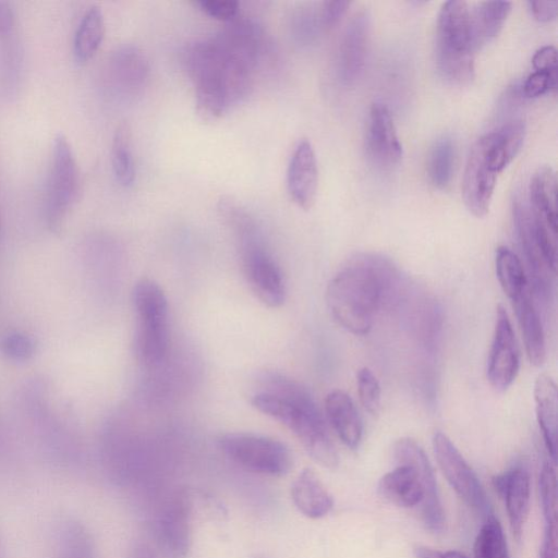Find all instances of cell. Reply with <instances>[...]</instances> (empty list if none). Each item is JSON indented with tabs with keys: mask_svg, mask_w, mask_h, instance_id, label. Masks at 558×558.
Listing matches in <instances>:
<instances>
[{
	"mask_svg": "<svg viewBox=\"0 0 558 558\" xmlns=\"http://www.w3.org/2000/svg\"><path fill=\"white\" fill-rule=\"evenodd\" d=\"M471 11L465 1L442 3L437 19L436 63L440 74L453 84L474 77Z\"/></svg>",
	"mask_w": 558,
	"mask_h": 558,
	"instance_id": "obj_6",
	"label": "cell"
},
{
	"mask_svg": "<svg viewBox=\"0 0 558 558\" xmlns=\"http://www.w3.org/2000/svg\"><path fill=\"white\" fill-rule=\"evenodd\" d=\"M366 151L376 165L390 168L402 158V145L391 113L386 105L374 102L368 114Z\"/></svg>",
	"mask_w": 558,
	"mask_h": 558,
	"instance_id": "obj_15",
	"label": "cell"
},
{
	"mask_svg": "<svg viewBox=\"0 0 558 558\" xmlns=\"http://www.w3.org/2000/svg\"><path fill=\"white\" fill-rule=\"evenodd\" d=\"M474 558H510L500 523L489 517L481 527L473 547Z\"/></svg>",
	"mask_w": 558,
	"mask_h": 558,
	"instance_id": "obj_31",
	"label": "cell"
},
{
	"mask_svg": "<svg viewBox=\"0 0 558 558\" xmlns=\"http://www.w3.org/2000/svg\"><path fill=\"white\" fill-rule=\"evenodd\" d=\"M197 5L208 15L230 21L238 15L239 2L234 0H201Z\"/></svg>",
	"mask_w": 558,
	"mask_h": 558,
	"instance_id": "obj_36",
	"label": "cell"
},
{
	"mask_svg": "<svg viewBox=\"0 0 558 558\" xmlns=\"http://www.w3.org/2000/svg\"><path fill=\"white\" fill-rule=\"evenodd\" d=\"M105 17L98 5H90L77 25L73 50L77 60L90 59L99 49L105 36Z\"/></svg>",
	"mask_w": 558,
	"mask_h": 558,
	"instance_id": "obj_27",
	"label": "cell"
},
{
	"mask_svg": "<svg viewBox=\"0 0 558 558\" xmlns=\"http://www.w3.org/2000/svg\"><path fill=\"white\" fill-rule=\"evenodd\" d=\"M184 61L197 112L206 120L221 117L248 93L254 69L227 51L215 36L190 45Z\"/></svg>",
	"mask_w": 558,
	"mask_h": 558,
	"instance_id": "obj_2",
	"label": "cell"
},
{
	"mask_svg": "<svg viewBox=\"0 0 558 558\" xmlns=\"http://www.w3.org/2000/svg\"><path fill=\"white\" fill-rule=\"evenodd\" d=\"M509 1H483L471 11L473 46L475 51L494 39L511 12Z\"/></svg>",
	"mask_w": 558,
	"mask_h": 558,
	"instance_id": "obj_26",
	"label": "cell"
},
{
	"mask_svg": "<svg viewBox=\"0 0 558 558\" xmlns=\"http://www.w3.org/2000/svg\"><path fill=\"white\" fill-rule=\"evenodd\" d=\"M223 216L236 238L242 271L250 289L265 305L281 306L287 294L284 278L256 222L238 205L230 206Z\"/></svg>",
	"mask_w": 558,
	"mask_h": 558,
	"instance_id": "obj_5",
	"label": "cell"
},
{
	"mask_svg": "<svg viewBox=\"0 0 558 558\" xmlns=\"http://www.w3.org/2000/svg\"><path fill=\"white\" fill-rule=\"evenodd\" d=\"M148 76V59L141 48L123 45L112 51L107 64V78L116 93L134 96L142 92Z\"/></svg>",
	"mask_w": 558,
	"mask_h": 558,
	"instance_id": "obj_16",
	"label": "cell"
},
{
	"mask_svg": "<svg viewBox=\"0 0 558 558\" xmlns=\"http://www.w3.org/2000/svg\"><path fill=\"white\" fill-rule=\"evenodd\" d=\"M360 401L363 408L373 416L380 410V385L375 374L368 367H362L356 375Z\"/></svg>",
	"mask_w": 558,
	"mask_h": 558,
	"instance_id": "obj_33",
	"label": "cell"
},
{
	"mask_svg": "<svg viewBox=\"0 0 558 558\" xmlns=\"http://www.w3.org/2000/svg\"><path fill=\"white\" fill-rule=\"evenodd\" d=\"M13 9L7 1H0V36L9 33L13 27Z\"/></svg>",
	"mask_w": 558,
	"mask_h": 558,
	"instance_id": "obj_42",
	"label": "cell"
},
{
	"mask_svg": "<svg viewBox=\"0 0 558 558\" xmlns=\"http://www.w3.org/2000/svg\"><path fill=\"white\" fill-rule=\"evenodd\" d=\"M520 366L519 349L508 313L497 306L489 355L487 378L497 391L507 390L514 381Z\"/></svg>",
	"mask_w": 558,
	"mask_h": 558,
	"instance_id": "obj_12",
	"label": "cell"
},
{
	"mask_svg": "<svg viewBox=\"0 0 558 558\" xmlns=\"http://www.w3.org/2000/svg\"><path fill=\"white\" fill-rule=\"evenodd\" d=\"M498 173L489 166L486 137L481 136L471 147L463 173L462 195L465 206L477 218L486 216Z\"/></svg>",
	"mask_w": 558,
	"mask_h": 558,
	"instance_id": "obj_13",
	"label": "cell"
},
{
	"mask_svg": "<svg viewBox=\"0 0 558 558\" xmlns=\"http://www.w3.org/2000/svg\"><path fill=\"white\" fill-rule=\"evenodd\" d=\"M456 158V147L448 136L439 138L429 153L427 171L433 185L445 190L451 182Z\"/></svg>",
	"mask_w": 558,
	"mask_h": 558,
	"instance_id": "obj_30",
	"label": "cell"
},
{
	"mask_svg": "<svg viewBox=\"0 0 558 558\" xmlns=\"http://www.w3.org/2000/svg\"><path fill=\"white\" fill-rule=\"evenodd\" d=\"M525 132L524 122L515 119L485 134L487 159L495 172H501L515 158L523 145Z\"/></svg>",
	"mask_w": 558,
	"mask_h": 558,
	"instance_id": "obj_25",
	"label": "cell"
},
{
	"mask_svg": "<svg viewBox=\"0 0 558 558\" xmlns=\"http://www.w3.org/2000/svg\"><path fill=\"white\" fill-rule=\"evenodd\" d=\"M251 403L288 427L318 464L328 469L338 465V453L326 422L312 392L303 384L278 372H262Z\"/></svg>",
	"mask_w": 558,
	"mask_h": 558,
	"instance_id": "obj_1",
	"label": "cell"
},
{
	"mask_svg": "<svg viewBox=\"0 0 558 558\" xmlns=\"http://www.w3.org/2000/svg\"><path fill=\"white\" fill-rule=\"evenodd\" d=\"M136 327L137 360L147 366L159 364L169 347V306L161 287L149 278L138 280L132 291Z\"/></svg>",
	"mask_w": 558,
	"mask_h": 558,
	"instance_id": "obj_7",
	"label": "cell"
},
{
	"mask_svg": "<svg viewBox=\"0 0 558 558\" xmlns=\"http://www.w3.org/2000/svg\"><path fill=\"white\" fill-rule=\"evenodd\" d=\"M538 558H557V522H545Z\"/></svg>",
	"mask_w": 558,
	"mask_h": 558,
	"instance_id": "obj_40",
	"label": "cell"
},
{
	"mask_svg": "<svg viewBox=\"0 0 558 558\" xmlns=\"http://www.w3.org/2000/svg\"><path fill=\"white\" fill-rule=\"evenodd\" d=\"M3 353L15 361L29 359L35 351L33 339L24 333L14 332L8 335L2 341Z\"/></svg>",
	"mask_w": 558,
	"mask_h": 558,
	"instance_id": "obj_35",
	"label": "cell"
},
{
	"mask_svg": "<svg viewBox=\"0 0 558 558\" xmlns=\"http://www.w3.org/2000/svg\"><path fill=\"white\" fill-rule=\"evenodd\" d=\"M539 497L545 522H557L556 472L550 462L543 464L539 481Z\"/></svg>",
	"mask_w": 558,
	"mask_h": 558,
	"instance_id": "obj_32",
	"label": "cell"
},
{
	"mask_svg": "<svg viewBox=\"0 0 558 558\" xmlns=\"http://www.w3.org/2000/svg\"><path fill=\"white\" fill-rule=\"evenodd\" d=\"M80 185V169L72 146L63 134H58L53 138L45 197L46 220L51 229L60 228L77 198Z\"/></svg>",
	"mask_w": 558,
	"mask_h": 558,
	"instance_id": "obj_9",
	"label": "cell"
},
{
	"mask_svg": "<svg viewBox=\"0 0 558 558\" xmlns=\"http://www.w3.org/2000/svg\"><path fill=\"white\" fill-rule=\"evenodd\" d=\"M129 558H159L156 551L147 544L140 543L136 544L130 555Z\"/></svg>",
	"mask_w": 558,
	"mask_h": 558,
	"instance_id": "obj_43",
	"label": "cell"
},
{
	"mask_svg": "<svg viewBox=\"0 0 558 558\" xmlns=\"http://www.w3.org/2000/svg\"><path fill=\"white\" fill-rule=\"evenodd\" d=\"M532 65L535 71H546L556 73L557 71V51L551 45L543 46L535 51L532 57Z\"/></svg>",
	"mask_w": 558,
	"mask_h": 558,
	"instance_id": "obj_38",
	"label": "cell"
},
{
	"mask_svg": "<svg viewBox=\"0 0 558 558\" xmlns=\"http://www.w3.org/2000/svg\"><path fill=\"white\" fill-rule=\"evenodd\" d=\"M520 326L527 357L539 366L546 356L545 333L541 316L532 298L531 287L509 299Z\"/></svg>",
	"mask_w": 558,
	"mask_h": 558,
	"instance_id": "obj_21",
	"label": "cell"
},
{
	"mask_svg": "<svg viewBox=\"0 0 558 558\" xmlns=\"http://www.w3.org/2000/svg\"><path fill=\"white\" fill-rule=\"evenodd\" d=\"M512 214L517 238L533 277L534 289L542 298H547L551 292V280L556 270L537 242L529 206L515 199Z\"/></svg>",
	"mask_w": 558,
	"mask_h": 558,
	"instance_id": "obj_14",
	"label": "cell"
},
{
	"mask_svg": "<svg viewBox=\"0 0 558 558\" xmlns=\"http://www.w3.org/2000/svg\"><path fill=\"white\" fill-rule=\"evenodd\" d=\"M529 10L535 20L550 22L556 20L558 14V1H529Z\"/></svg>",
	"mask_w": 558,
	"mask_h": 558,
	"instance_id": "obj_39",
	"label": "cell"
},
{
	"mask_svg": "<svg viewBox=\"0 0 558 558\" xmlns=\"http://www.w3.org/2000/svg\"><path fill=\"white\" fill-rule=\"evenodd\" d=\"M223 454L241 468L269 476H283L293 466L287 445L272 437L253 433H227L218 438Z\"/></svg>",
	"mask_w": 558,
	"mask_h": 558,
	"instance_id": "obj_8",
	"label": "cell"
},
{
	"mask_svg": "<svg viewBox=\"0 0 558 558\" xmlns=\"http://www.w3.org/2000/svg\"><path fill=\"white\" fill-rule=\"evenodd\" d=\"M416 558H469L463 553L458 550L439 551L426 546H418L415 548Z\"/></svg>",
	"mask_w": 558,
	"mask_h": 558,
	"instance_id": "obj_41",
	"label": "cell"
},
{
	"mask_svg": "<svg viewBox=\"0 0 558 558\" xmlns=\"http://www.w3.org/2000/svg\"><path fill=\"white\" fill-rule=\"evenodd\" d=\"M291 498L296 509L310 519L329 513L333 499L318 475L312 469H303L291 485Z\"/></svg>",
	"mask_w": 558,
	"mask_h": 558,
	"instance_id": "obj_23",
	"label": "cell"
},
{
	"mask_svg": "<svg viewBox=\"0 0 558 558\" xmlns=\"http://www.w3.org/2000/svg\"><path fill=\"white\" fill-rule=\"evenodd\" d=\"M111 165L117 181L129 187L133 185L136 170L132 153L131 130L128 123H120L111 143Z\"/></svg>",
	"mask_w": 558,
	"mask_h": 558,
	"instance_id": "obj_28",
	"label": "cell"
},
{
	"mask_svg": "<svg viewBox=\"0 0 558 558\" xmlns=\"http://www.w3.org/2000/svg\"><path fill=\"white\" fill-rule=\"evenodd\" d=\"M391 266L383 257L361 254L330 280L326 302L333 319L347 331L363 336L374 323L387 288Z\"/></svg>",
	"mask_w": 558,
	"mask_h": 558,
	"instance_id": "obj_3",
	"label": "cell"
},
{
	"mask_svg": "<svg viewBox=\"0 0 558 558\" xmlns=\"http://www.w3.org/2000/svg\"><path fill=\"white\" fill-rule=\"evenodd\" d=\"M393 456L399 465L380 478V496L402 508L421 505V517L425 526L433 533L442 532L445 512L426 453L414 439L403 437L395 442Z\"/></svg>",
	"mask_w": 558,
	"mask_h": 558,
	"instance_id": "obj_4",
	"label": "cell"
},
{
	"mask_svg": "<svg viewBox=\"0 0 558 558\" xmlns=\"http://www.w3.org/2000/svg\"><path fill=\"white\" fill-rule=\"evenodd\" d=\"M495 266L500 287L509 299L531 287L520 258L510 248L496 250Z\"/></svg>",
	"mask_w": 558,
	"mask_h": 558,
	"instance_id": "obj_29",
	"label": "cell"
},
{
	"mask_svg": "<svg viewBox=\"0 0 558 558\" xmlns=\"http://www.w3.org/2000/svg\"><path fill=\"white\" fill-rule=\"evenodd\" d=\"M351 2L325 1L319 11V17L324 27H332L347 13Z\"/></svg>",
	"mask_w": 558,
	"mask_h": 558,
	"instance_id": "obj_37",
	"label": "cell"
},
{
	"mask_svg": "<svg viewBox=\"0 0 558 558\" xmlns=\"http://www.w3.org/2000/svg\"><path fill=\"white\" fill-rule=\"evenodd\" d=\"M530 211L535 228L543 234L557 236V179L549 166L539 167L530 183Z\"/></svg>",
	"mask_w": 558,
	"mask_h": 558,
	"instance_id": "obj_19",
	"label": "cell"
},
{
	"mask_svg": "<svg viewBox=\"0 0 558 558\" xmlns=\"http://www.w3.org/2000/svg\"><path fill=\"white\" fill-rule=\"evenodd\" d=\"M325 412L341 441L348 448L356 449L362 440L363 426L351 397L340 389L330 391L325 399Z\"/></svg>",
	"mask_w": 558,
	"mask_h": 558,
	"instance_id": "obj_22",
	"label": "cell"
},
{
	"mask_svg": "<svg viewBox=\"0 0 558 558\" xmlns=\"http://www.w3.org/2000/svg\"><path fill=\"white\" fill-rule=\"evenodd\" d=\"M556 73L546 71H534L520 86L521 95L524 98H536L556 87Z\"/></svg>",
	"mask_w": 558,
	"mask_h": 558,
	"instance_id": "obj_34",
	"label": "cell"
},
{
	"mask_svg": "<svg viewBox=\"0 0 558 558\" xmlns=\"http://www.w3.org/2000/svg\"><path fill=\"white\" fill-rule=\"evenodd\" d=\"M255 558H269V557H267V556H257Z\"/></svg>",
	"mask_w": 558,
	"mask_h": 558,
	"instance_id": "obj_44",
	"label": "cell"
},
{
	"mask_svg": "<svg viewBox=\"0 0 558 558\" xmlns=\"http://www.w3.org/2000/svg\"><path fill=\"white\" fill-rule=\"evenodd\" d=\"M193 502L177 490L163 502L156 522L157 542L168 558H185L192 545Z\"/></svg>",
	"mask_w": 558,
	"mask_h": 558,
	"instance_id": "obj_11",
	"label": "cell"
},
{
	"mask_svg": "<svg viewBox=\"0 0 558 558\" xmlns=\"http://www.w3.org/2000/svg\"><path fill=\"white\" fill-rule=\"evenodd\" d=\"M371 19L367 12H359L350 21L342 35L338 52V75L345 85L361 76L368 51Z\"/></svg>",
	"mask_w": 558,
	"mask_h": 558,
	"instance_id": "obj_18",
	"label": "cell"
},
{
	"mask_svg": "<svg viewBox=\"0 0 558 558\" xmlns=\"http://www.w3.org/2000/svg\"><path fill=\"white\" fill-rule=\"evenodd\" d=\"M287 189L292 201L303 209H310L318 189V165L312 143L299 141L287 168Z\"/></svg>",
	"mask_w": 558,
	"mask_h": 558,
	"instance_id": "obj_17",
	"label": "cell"
},
{
	"mask_svg": "<svg viewBox=\"0 0 558 558\" xmlns=\"http://www.w3.org/2000/svg\"><path fill=\"white\" fill-rule=\"evenodd\" d=\"M534 401L536 417L546 449L555 462L557 456L558 393L556 383L549 375L541 374L536 378Z\"/></svg>",
	"mask_w": 558,
	"mask_h": 558,
	"instance_id": "obj_24",
	"label": "cell"
},
{
	"mask_svg": "<svg viewBox=\"0 0 558 558\" xmlns=\"http://www.w3.org/2000/svg\"><path fill=\"white\" fill-rule=\"evenodd\" d=\"M433 448L444 476L457 495L486 519L493 517L489 500L480 478L450 438L441 432L435 433Z\"/></svg>",
	"mask_w": 558,
	"mask_h": 558,
	"instance_id": "obj_10",
	"label": "cell"
},
{
	"mask_svg": "<svg viewBox=\"0 0 558 558\" xmlns=\"http://www.w3.org/2000/svg\"><path fill=\"white\" fill-rule=\"evenodd\" d=\"M494 486L504 498L510 526L519 542L530 505V475L525 468L513 466L494 478Z\"/></svg>",
	"mask_w": 558,
	"mask_h": 558,
	"instance_id": "obj_20",
	"label": "cell"
}]
</instances>
